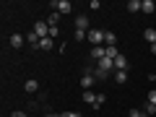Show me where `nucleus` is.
Listing matches in <instances>:
<instances>
[{"label":"nucleus","instance_id":"nucleus-1","mask_svg":"<svg viewBox=\"0 0 156 117\" xmlns=\"http://www.w3.org/2000/svg\"><path fill=\"white\" fill-rule=\"evenodd\" d=\"M50 8H55L60 16H68V13L73 11V5H70V0H50Z\"/></svg>","mask_w":156,"mask_h":117},{"label":"nucleus","instance_id":"nucleus-2","mask_svg":"<svg viewBox=\"0 0 156 117\" xmlns=\"http://www.w3.org/2000/svg\"><path fill=\"white\" fill-rule=\"evenodd\" d=\"M104 34L107 31H101V29H89V42L94 47H104V44H101V42H104Z\"/></svg>","mask_w":156,"mask_h":117},{"label":"nucleus","instance_id":"nucleus-3","mask_svg":"<svg viewBox=\"0 0 156 117\" xmlns=\"http://www.w3.org/2000/svg\"><path fill=\"white\" fill-rule=\"evenodd\" d=\"M34 34H37L39 39H44V37H50V26H47V21H37L34 23V29H31Z\"/></svg>","mask_w":156,"mask_h":117},{"label":"nucleus","instance_id":"nucleus-4","mask_svg":"<svg viewBox=\"0 0 156 117\" xmlns=\"http://www.w3.org/2000/svg\"><path fill=\"white\" fill-rule=\"evenodd\" d=\"M94 81H96V76H94V73H83V76H81V89H83V91H91Z\"/></svg>","mask_w":156,"mask_h":117},{"label":"nucleus","instance_id":"nucleus-5","mask_svg":"<svg viewBox=\"0 0 156 117\" xmlns=\"http://www.w3.org/2000/svg\"><path fill=\"white\" fill-rule=\"evenodd\" d=\"M23 42H26V39H23V34H11V39H8V44H11L13 50H21Z\"/></svg>","mask_w":156,"mask_h":117},{"label":"nucleus","instance_id":"nucleus-6","mask_svg":"<svg viewBox=\"0 0 156 117\" xmlns=\"http://www.w3.org/2000/svg\"><path fill=\"white\" fill-rule=\"evenodd\" d=\"M81 99L86 101V104H91L96 109V101H99V94H94V91H83V94H81Z\"/></svg>","mask_w":156,"mask_h":117},{"label":"nucleus","instance_id":"nucleus-7","mask_svg":"<svg viewBox=\"0 0 156 117\" xmlns=\"http://www.w3.org/2000/svg\"><path fill=\"white\" fill-rule=\"evenodd\" d=\"M76 29L78 31H86V29H89V16H86V13L76 16Z\"/></svg>","mask_w":156,"mask_h":117},{"label":"nucleus","instance_id":"nucleus-8","mask_svg":"<svg viewBox=\"0 0 156 117\" xmlns=\"http://www.w3.org/2000/svg\"><path fill=\"white\" fill-rule=\"evenodd\" d=\"M89 55H91V60H96V62H99L101 57H107V47H94V50H91Z\"/></svg>","mask_w":156,"mask_h":117},{"label":"nucleus","instance_id":"nucleus-9","mask_svg":"<svg viewBox=\"0 0 156 117\" xmlns=\"http://www.w3.org/2000/svg\"><path fill=\"white\" fill-rule=\"evenodd\" d=\"M23 89H26V94H37V91H39V81H34V78H29L26 83H23Z\"/></svg>","mask_w":156,"mask_h":117},{"label":"nucleus","instance_id":"nucleus-10","mask_svg":"<svg viewBox=\"0 0 156 117\" xmlns=\"http://www.w3.org/2000/svg\"><path fill=\"white\" fill-rule=\"evenodd\" d=\"M57 23H60V13H57V11H52L50 16H47V26H52V29H57Z\"/></svg>","mask_w":156,"mask_h":117},{"label":"nucleus","instance_id":"nucleus-11","mask_svg":"<svg viewBox=\"0 0 156 117\" xmlns=\"http://www.w3.org/2000/svg\"><path fill=\"white\" fill-rule=\"evenodd\" d=\"M143 39L148 44H156V29H143Z\"/></svg>","mask_w":156,"mask_h":117},{"label":"nucleus","instance_id":"nucleus-12","mask_svg":"<svg viewBox=\"0 0 156 117\" xmlns=\"http://www.w3.org/2000/svg\"><path fill=\"white\" fill-rule=\"evenodd\" d=\"M52 47H55V39H52V37L39 39V50H52Z\"/></svg>","mask_w":156,"mask_h":117},{"label":"nucleus","instance_id":"nucleus-13","mask_svg":"<svg viewBox=\"0 0 156 117\" xmlns=\"http://www.w3.org/2000/svg\"><path fill=\"white\" fill-rule=\"evenodd\" d=\"M115 70H128V57H125V55H120L115 60Z\"/></svg>","mask_w":156,"mask_h":117},{"label":"nucleus","instance_id":"nucleus-14","mask_svg":"<svg viewBox=\"0 0 156 117\" xmlns=\"http://www.w3.org/2000/svg\"><path fill=\"white\" fill-rule=\"evenodd\" d=\"M104 47H117V37H115L112 31L104 34Z\"/></svg>","mask_w":156,"mask_h":117},{"label":"nucleus","instance_id":"nucleus-15","mask_svg":"<svg viewBox=\"0 0 156 117\" xmlns=\"http://www.w3.org/2000/svg\"><path fill=\"white\" fill-rule=\"evenodd\" d=\"M26 42H29V44L34 47V50H39V37H37L34 31H29V34H26Z\"/></svg>","mask_w":156,"mask_h":117},{"label":"nucleus","instance_id":"nucleus-16","mask_svg":"<svg viewBox=\"0 0 156 117\" xmlns=\"http://www.w3.org/2000/svg\"><path fill=\"white\" fill-rule=\"evenodd\" d=\"M140 5H143V0H130V3H128V11L130 13H138Z\"/></svg>","mask_w":156,"mask_h":117},{"label":"nucleus","instance_id":"nucleus-17","mask_svg":"<svg viewBox=\"0 0 156 117\" xmlns=\"http://www.w3.org/2000/svg\"><path fill=\"white\" fill-rule=\"evenodd\" d=\"M128 81V70H115V83H125Z\"/></svg>","mask_w":156,"mask_h":117},{"label":"nucleus","instance_id":"nucleus-18","mask_svg":"<svg viewBox=\"0 0 156 117\" xmlns=\"http://www.w3.org/2000/svg\"><path fill=\"white\" fill-rule=\"evenodd\" d=\"M154 8H156V3H154V0H143L140 11H143V13H154Z\"/></svg>","mask_w":156,"mask_h":117},{"label":"nucleus","instance_id":"nucleus-19","mask_svg":"<svg viewBox=\"0 0 156 117\" xmlns=\"http://www.w3.org/2000/svg\"><path fill=\"white\" fill-rule=\"evenodd\" d=\"M73 39H76V42H83V39H86V31H78V29H76V31H73Z\"/></svg>","mask_w":156,"mask_h":117},{"label":"nucleus","instance_id":"nucleus-20","mask_svg":"<svg viewBox=\"0 0 156 117\" xmlns=\"http://www.w3.org/2000/svg\"><path fill=\"white\" fill-rule=\"evenodd\" d=\"M89 8H91V11H99V8H101V3H99V0H91V3H89Z\"/></svg>","mask_w":156,"mask_h":117},{"label":"nucleus","instance_id":"nucleus-21","mask_svg":"<svg viewBox=\"0 0 156 117\" xmlns=\"http://www.w3.org/2000/svg\"><path fill=\"white\" fill-rule=\"evenodd\" d=\"M60 117H81V112H60Z\"/></svg>","mask_w":156,"mask_h":117},{"label":"nucleus","instance_id":"nucleus-22","mask_svg":"<svg viewBox=\"0 0 156 117\" xmlns=\"http://www.w3.org/2000/svg\"><path fill=\"white\" fill-rule=\"evenodd\" d=\"M143 115H146L143 109H130V117H143Z\"/></svg>","mask_w":156,"mask_h":117},{"label":"nucleus","instance_id":"nucleus-23","mask_svg":"<svg viewBox=\"0 0 156 117\" xmlns=\"http://www.w3.org/2000/svg\"><path fill=\"white\" fill-rule=\"evenodd\" d=\"M148 104L156 107V91H151V94H148Z\"/></svg>","mask_w":156,"mask_h":117},{"label":"nucleus","instance_id":"nucleus-24","mask_svg":"<svg viewBox=\"0 0 156 117\" xmlns=\"http://www.w3.org/2000/svg\"><path fill=\"white\" fill-rule=\"evenodd\" d=\"M42 117H60V115H55V112H44Z\"/></svg>","mask_w":156,"mask_h":117},{"label":"nucleus","instance_id":"nucleus-25","mask_svg":"<svg viewBox=\"0 0 156 117\" xmlns=\"http://www.w3.org/2000/svg\"><path fill=\"white\" fill-rule=\"evenodd\" d=\"M13 117H26V112H13Z\"/></svg>","mask_w":156,"mask_h":117},{"label":"nucleus","instance_id":"nucleus-26","mask_svg":"<svg viewBox=\"0 0 156 117\" xmlns=\"http://www.w3.org/2000/svg\"><path fill=\"white\" fill-rule=\"evenodd\" d=\"M151 52H154V55H156V44H151Z\"/></svg>","mask_w":156,"mask_h":117},{"label":"nucleus","instance_id":"nucleus-27","mask_svg":"<svg viewBox=\"0 0 156 117\" xmlns=\"http://www.w3.org/2000/svg\"><path fill=\"white\" fill-rule=\"evenodd\" d=\"M143 117H154V115H148V112H146V115H143Z\"/></svg>","mask_w":156,"mask_h":117},{"label":"nucleus","instance_id":"nucleus-28","mask_svg":"<svg viewBox=\"0 0 156 117\" xmlns=\"http://www.w3.org/2000/svg\"><path fill=\"white\" fill-rule=\"evenodd\" d=\"M154 117H156V112H154Z\"/></svg>","mask_w":156,"mask_h":117}]
</instances>
